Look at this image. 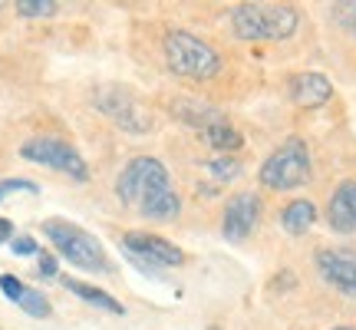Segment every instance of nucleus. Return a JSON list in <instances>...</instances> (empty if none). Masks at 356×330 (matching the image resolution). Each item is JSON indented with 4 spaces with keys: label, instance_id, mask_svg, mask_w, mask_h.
Here are the masks:
<instances>
[{
    "label": "nucleus",
    "instance_id": "obj_1",
    "mask_svg": "<svg viewBox=\"0 0 356 330\" xmlns=\"http://www.w3.org/2000/svg\"><path fill=\"white\" fill-rule=\"evenodd\" d=\"M297 24V10L284 3H241L231 10V26L241 40H287Z\"/></svg>",
    "mask_w": 356,
    "mask_h": 330
},
{
    "label": "nucleus",
    "instance_id": "obj_2",
    "mask_svg": "<svg viewBox=\"0 0 356 330\" xmlns=\"http://www.w3.org/2000/svg\"><path fill=\"white\" fill-rule=\"evenodd\" d=\"M165 63L172 73L188 79H211L221 70V56L211 43L198 40L188 30H168L165 33Z\"/></svg>",
    "mask_w": 356,
    "mask_h": 330
},
{
    "label": "nucleus",
    "instance_id": "obj_3",
    "mask_svg": "<svg viewBox=\"0 0 356 330\" xmlns=\"http://www.w3.org/2000/svg\"><path fill=\"white\" fill-rule=\"evenodd\" d=\"M307 178H310V152H307V142L297 139V136L277 146L261 165V185L264 189L291 191L300 189Z\"/></svg>",
    "mask_w": 356,
    "mask_h": 330
},
{
    "label": "nucleus",
    "instance_id": "obj_4",
    "mask_svg": "<svg viewBox=\"0 0 356 330\" xmlns=\"http://www.w3.org/2000/svg\"><path fill=\"white\" fill-rule=\"evenodd\" d=\"M165 189H172V185H168V172H165V165L159 162V159H152V155L132 159V162L119 172V178H115V195L126 205L139 208V212L152 202L155 195H162Z\"/></svg>",
    "mask_w": 356,
    "mask_h": 330
},
{
    "label": "nucleus",
    "instance_id": "obj_5",
    "mask_svg": "<svg viewBox=\"0 0 356 330\" xmlns=\"http://www.w3.org/2000/svg\"><path fill=\"white\" fill-rule=\"evenodd\" d=\"M43 235L53 242V248L63 254L70 265L83 267V271H113L109 267V258L99 248V242L83 231L79 225H70V221H43Z\"/></svg>",
    "mask_w": 356,
    "mask_h": 330
},
{
    "label": "nucleus",
    "instance_id": "obj_6",
    "mask_svg": "<svg viewBox=\"0 0 356 330\" xmlns=\"http://www.w3.org/2000/svg\"><path fill=\"white\" fill-rule=\"evenodd\" d=\"M20 155L26 162L33 165H43V168H53V172H63V175H73V178H86V162L83 155L70 146V142L56 139V136H33L20 146Z\"/></svg>",
    "mask_w": 356,
    "mask_h": 330
},
{
    "label": "nucleus",
    "instance_id": "obj_7",
    "mask_svg": "<svg viewBox=\"0 0 356 330\" xmlns=\"http://www.w3.org/2000/svg\"><path fill=\"white\" fill-rule=\"evenodd\" d=\"M96 106H99V113H106L115 126L132 132V136H142V132L152 129V116H149V109H145L132 93H126V89H119V86L99 89V93H96Z\"/></svg>",
    "mask_w": 356,
    "mask_h": 330
},
{
    "label": "nucleus",
    "instance_id": "obj_8",
    "mask_svg": "<svg viewBox=\"0 0 356 330\" xmlns=\"http://www.w3.org/2000/svg\"><path fill=\"white\" fill-rule=\"evenodd\" d=\"M122 248L145 267H178L185 261L181 248H175L172 242L159 238V235H145V231H126L122 235Z\"/></svg>",
    "mask_w": 356,
    "mask_h": 330
},
{
    "label": "nucleus",
    "instance_id": "obj_9",
    "mask_svg": "<svg viewBox=\"0 0 356 330\" xmlns=\"http://www.w3.org/2000/svg\"><path fill=\"white\" fill-rule=\"evenodd\" d=\"M317 271L330 288L346 297H356V254L343 248H323L317 251Z\"/></svg>",
    "mask_w": 356,
    "mask_h": 330
},
{
    "label": "nucleus",
    "instance_id": "obj_10",
    "mask_svg": "<svg viewBox=\"0 0 356 330\" xmlns=\"http://www.w3.org/2000/svg\"><path fill=\"white\" fill-rule=\"evenodd\" d=\"M257 218H261V198H257L254 191H238V195H231L228 208H225V238L228 242H244L251 231H254Z\"/></svg>",
    "mask_w": 356,
    "mask_h": 330
},
{
    "label": "nucleus",
    "instance_id": "obj_11",
    "mask_svg": "<svg viewBox=\"0 0 356 330\" xmlns=\"http://www.w3.org/2000/svg\"><path fill=\"white\" fill-rule=\"evenodd\" d=\"M327 221L340 235H353L356 231V182L337 185V191L330 195V205H327Z\"/></svg>",
    "mask_w": 356,
    "mask_h": 330
},
{
    "label": "nucleus",
    "instance_id": "obj_12",
    "mask_svg": "<svg viewBox=\"0 0 356 330\" xmlns=\"http://www.w3.org/2000/svg\"><path fill=\"white\" fill-rule=\"evenodd\" d=\"M333 96V83L323 73H297L291 79V100L300 109H317Z\"/></svg>",
    "mask_w": 356,
    "mask_h": 330
},
{
    "label": "nucleus",
    "instance_id": "obj_13",
    "mask_svg": "<svg viewBox=\"0 0 356 330\" xmlns=\"http://www.w3.org/2000/svg\"><path fill=\"white\" fill-rule=\"evenodd\" d=\"M314 221H317V208L307 198H297V202H291L280 212V225H284L287 235H304V231H310Z\"/></svg>",
    "mask_w": 356,
    "mask_h": 330
},
{
    "label": "nucleus",
    "instance_id": "obj_14",
    "mask_svg": "<svg viewBox=\"0 0 356 330\" xmlns=\"http://www.w3.org/2000/svg\"><path fill=\"white\" fill-rule=\"evenodd\" d=\"M175 116H181V119L191 123V126H198L202 132L204 129H211V126H218V123H225V116L218 113L215 106H208V102H188V100L175 102Z\"/></svg>",
    "mask_w": 356,
    "mask_h": 330
},
{
    "label": "nucleus",
    "instance_id": "obj_15",
    "mask_svg": "<svg viewBox=\"0 0 356 330\" xmlns=\"http://www.w3.org/2000/svg\"><path fill=\"white\" fill-rule=\"evenodd\" d=\"M63 284H66V291H73L76 297H83L86 304H96V307H102V311H109V314H122V304H119L115 297H109L106 291H99V288L83 284V281H76V278H66Z\"/></svg>",
    "mask_w": 356,
    "mask_h": 330
},
{
    "label": "nucleus",
    "instance_id": "obj_16",
    "mask_svg": "<svg viewBox=\"0 0 356 330\" xmlns=\"http://www.w3.org/2000/svg\"><path fill=\"white\" fill-rule=\"evenodd\" d=\"M178 212H181V198L175 189H165L142 208V215L152 218V221H172V218H178Z\"/></svg>",
    "mask_w": 356,
    "mask_h": 330
},
{
    "label": "nucleus",
    "instance_id": "obj_17",
    "mask_svg": "<svg viewBox=\"0 0 356 330\" xmlns=\"http://www.w3.org/2000/svg\"><path fill=\"white\" fill-rule=\"evenodd\" d=\"M204 142L208 146H215L221 152H231V149H241V136H238V129L228 126V123H218V126L204 129Z\"/></svg>",
    "mask_w": 356,
    "mask_h": 330
},
{
    "label": "nucleus",
    "instance_id": "obj_18",
    "mask_svg": "<svg viewBox=\"0 0 356 330\" xmlns=\"http://www.w3.org/2000/svg\"><path fill=\"white\" fill-rule=\"evenodd\" d=\"M13 304H20L30 317H50V301H47L40 291L26 288V284H24V291L17 294V301H13Z\"/></svg>",
    "mask_w": 356,
    "mask_h": 330
},
{
    "label": "nucleus",
    "instance_id": "obj_19",
    "mask_svg": "<svg viewBox=\"0 0 356 330\" xmlns=\"http://www.w3.org/2000/svg\"><path fill=\"white\" fill-rule=\"evenodd\" d=\"M17 13H20V17H33V20H37V17H53V13H56V3H53V0H20V3H17Z\"/></svg>",
    "mask_w": 356,
    "mask_h": 330
},
{
    "label": "nucleus",
    "instance_id": "obj_20",
    "mask_svg": "<svg viewBox=\"0 0 356 330\" xmlns=\"http://www.w3.org/2000/svg\"><path fill=\"white\" fill-rule=\"evenodd\" d=\"M208 168H211V175L221 178V182H231V178L241 175V162H238V159H228V155L215 159V162L208 165Z\"/></svg>",
    "mask_w": 356,
    "mask_h": 330
},
{
    "label": "nucleus",
    "instance_id": "obj_21",
    "mask_svg": "<svg viewBox=\"0 0 356 330\" xmlns=\"http://www.w3.org/2000/svg\"><path fill=\"white\" fill-rule=\"evenodd\" d=\"M333 20L356 37V0H350V3H337V7H333Z\"/></svg>",
    "mask_w": 356,
    "mask_h": 330
},
{
    "label": "nucleus",
    "instance_id": "obj_22",
    "mask_svg": "<svg viewBox=\"0 0 356 330\" xmlns=\"http://www.w3.org/2000/svg\"><path fill=\"white\" fill-rule=\"evenodd\" d=\"M13 191H40L30 178H3L0 182V202L7 198V195H13Z\"/></svg>",
    "mask_w": 356,
    "mask_h": 330
},
{
    "label": "nucleus",
    "instance_id": "obj_23",
    "mask_svg": "<svg viewBox=\"0 0 356 330\" xmlns=\"http://www.w3.org/2000/svg\"><path fill=\"white\" fill-rule=\"evenodd\" d=\"M10 248H13V254H37V242L33 238H13L10 242Z\"/></svg>",
    "mask_w": 356,
    "mask_h": 330
},
{
    "label": "nucleus",
    "instance_id": "obj_24",
    "mask_svg": "<svg viewBox=\"0 0 356 330\" xmlns=\"http://www.w3.org/2000/svg\"><path fill=\"white\" fill-rule=\"evenodd\" d=\"M56 271H60V267H56V258H53V254H40V274H43V278H56Z\"/></svg>",
    "mask_w": 356,
    "mask_h": 330
},
{
    "label": "nucleus",
    "instance_id": "obj_25",
    "mask_svg": "<svg viewBox=\"0 0 356 330\" xmlns=\"http://www.w3.org/2000/svg\"><path fill=\"white\" fill-rule=\"evenodd\" d=\"M10 235H13V225L7 221V218H0V244L10 242Z\"/></svg>",
    "mask_w": 356,
    "mask_h": 330
},
{
    "label": "nucleus",
    "instance_id": "obj_26",
    "mask_svg": "<svg viewBox=\"0 0 356 330\" xmlns=\"http://www.w3.org/2000/svg\"><path fill=\"white\" fill-rule=\"evenodd\" d=\"M333 330H353V327H333Z\"/></svg>",
    "mask_w": 356,
    "mask_h": 330
}]
</instances>
